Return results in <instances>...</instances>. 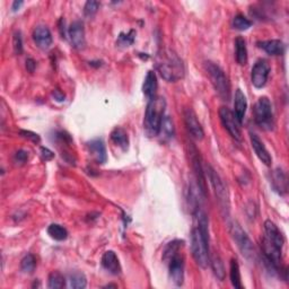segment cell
I'll list each match as a JSON object with an SVG mask.
<instances>
[{
    "mask_svg": "<svg viewBox=\"0 0 289 289\" xmlns=\"http://www.w3.org/2000/svg\"><path fill=\"white\" fill-rule=\"evenodd\" d=\"M191 252L194 261L202 269L210 264L209 233L203 232L194 225L191 232Z\"/></svg>",
    "mask_w": 289,
    "mask_h": 289,
    "instance_id": "277c9868",
    "label": "cell"
},
{
    "mask_svg": "<svg viewBox=\"0 0 289 289\" xmlns=\"http://www.w3.org/2000/svg\"><path fill=\"white\" fill-rule=\"evenodd\" d=\"M165 108H166V101H165L164 97L160 96L150 98L148 104H147L144 129L149 137L158 136L160 125H162V121L165 117Z\"/></svg>",
    "mask_w": 289,
    "mask_h": 289,
    "instance_id": "3957f363",
    "label": "cell"
},
{
    "mask_svg": "<svg viewBox=\"0 0 289 289\" xmlns=\"http://www.w3.org/2000/svg\"><path fill=\"white\" fill-rule=\"evenodd\" d=\"M184 121H186V126L189 134H190L194 139L201 140L203 136H205V131H203L200 122H199L197 118V114L194 113L192 108H187V110L184 111Z\"/></svg>",
    "mask_w": 289,
    "mask_h": 289,
    "instance_id": "4fadbf2b",
    "label": "cell"
},
{
    "mask_svg": "<svg viewBox=\"0 0 289 289\" xmlns=\"http://www.w3.org/2000/svg\"><path fill=\"white\" fill-rule=\"evenodd\" d=\"M23 2H14L13 3V7H12V9H13V12H17L18 9H20L22 6H23Z\"/></svg>",
    "mask_w": 289,
    "mask_h": 289,
    "instance_id": "60d3db41",
    "label": "cell"
},
{
    "mask_svg": "<svg viewBox=\"0 0 289 289\" xmlns=\"http://www.w3.org/2000/svg\"><path fill=\"white\" fill-rule=\"evenodd\" d=\"M285 240L281 232L271 220L264 222V236L262 240V250L264 263L270 272L279 273L283 271L282 262V248Z\"/></svg>",
    "mask_w": 289,
    "mask_h": 289,
    "instance_id": "6da1fadb",
    "label": "cell"
},
{
    "mask_svg": "<svg viewBox=\"0 0 289 289\" xmlns=\"http://www.w3.org/2000/svg\"><path fill=\"white\" fill-rule=\"evenodd\" d=\"M135 36H136V32L134 30H131L128 34H125V33H121L119 36V40H118V44L120 45H125V46H129L135 41Z\"/></svg>",
    "mask_w": 289,
    "mask_h": 289,
    "instance_id": "836d02e7",
    "label": "cell"
},
{
    "mask_svg": "<svg viewBox=\"0 0 289 289\" xmlns=\"http://www.w3.org/2000/svg\"><path fill=\"white\" fill-rule=\"evenodd\" d=\"M158 136L164 141H167V140L173 138L174 125H173V121L170 120L169 117H164V119L162 121V125H160V128H159Z\"/></svg>",
    "mask_w": 289,
    "mask_h": 289,
    "instance_id": "d4e9b609",
    "label": "cell"
},
{
    "mask_svg": "<svg viewBox=\"0 0 289 289\" xmlns=\"http://www.w3.org/2000/svg\"><path fill=\"white\" fill-rule=\"evenodd\" d=\"M190 159L192 164V168L194 170V175H196L197 184L200 188V190L202 193H207V187H206V179H205V172H203L202 165H201V158L200 155H199L197 148L194 146H191L190 149Z\"/></svg>",
    "mask_w": 289,
    "mask_h": 289,
    "instance_id": "7c38bea8",
    "label": "cell"
},
{
    "mask_svg": "<svg viewBox=\"0 0 289 289\" xmlns=\"http://www.w3.org/2000/svg\"><path fill=\"white\" fill-rule=\"evenodd\" d=\"M27 159H28V153H26L25 150H18L15 156H14V160L20 164L26 163Z\"/></svg>",
    "mask_w": 289,
    "mask_h": 289,
    "instance_id": "d590c367",
    "label": "cell"
},
{
    "mask_svg": "<svg viewBox=\"0 0 289 289\" xmlns=\"http://www.w3.org/2000/svg\"><path fill=\"white\" fill-rule=\"evenodd\" d=\"M87 148L89 153L93 156V158L95 159V162L98 164H105L107 160L106 155V148L101 139H94L89 141L87 144Z\"/></svg>",
    "mask_w": 289,
    "mask_h": 289,
    "instance_id": "e0dca14e",
    "label": "cell"
},
{
    "mask_svg": "<svg viewBox=\"0 0 289 289\" xmlns=\"http://www.w3.org/2000/svg\"><path fill=\"white\" fill-rule=\"evenodd\" d=\"M207 173H208V178H209V180H210L211 186H212V188H214L216 198H217L218 202H219L221 209L226 212H228V210H229V196H228V191H227L224 182L221 181L219 175L217 174L216 170L211 166L207 167Z\"/></svg>",
    "mask_w": 289,
    "mask_h": 289,
    "instance_id": "ba28073f",
    "label": "cell"
},
{
    "mask_svg": "<svg viewBox=\"0 0 289 289\" xmlns=\"http://www.w3.org/2000/svg\"><path fill=\"white\" fill-rule=\"evenodd\" d=\"M35 68H36V63H35V61L33 60L32 58H28L26 60V69H27V72L34 73Z\"/></svg>",
    "mask_w": 289,
    "mask_h": 289,
    "instance_id": "f35d334b",
    "label": "cell"
},
{
    "mask_svg": "<svg viewBox=\"0 0 289 289\" xmlns=\"http://www.w3.org/2000/svg\"><path fill=\"white\" fill-rule=\"evenodd\" d=\"M111 140L117 146H119L122 150H128L129 148V137H128L127 131L123 128L117 127L114 130L111 132Z\"/></svg>",
    "mask_w": 289,
    "mask_h": 289,
    "instance_id": "603a6c76",
    "label": "cell"
},
{
    "mask_svg": "<svg viewBox=\"0 0 289 289\" xmlns=\"http://www.w3.org/2000/svg\"><path fill=\"white\" fill-rule=\"evenodd\" d=\"M206 72L209 76V79L214 86L216 93L218 94L222 101H229L230 99V83L229 79L227 77L219 66L216 65L211 61H207L206 65Z\"/></svg>",
    "mask_w": 289,
    "mask_h": 289,
    "instance_id": "5b68a950",
    "label": "cell"
},
{
    "mask_svg": "<svg viewBox=\"0 0 289 289\" xmlns=\"http://www.w3.org/2000/svg\"><path fill=\"white\" fill-rule=\"evenodd\" d=\"M259 46L270 55H281L285 52V45L280 40H269L259 42Z\"/></svg>",
    "mask_w": 289,
    "mask_h": 289,
    "instance_id": "ffe728a7",
    "label": "cell"
},
{
    "mask_svg": "<svg viewBox=\"0 0 289 289\" xmlns=\"http://www.w3.org/2000/svg\"><path fill=\"white\" fill-rule=\"evenodd\" d=\"M235 55L236 61L241 66L248 64V49H246V42L242 36H239L235 40Z\"/></svg>",
    "mask_w": 289,
    "mask_h": 289,
    "instance_id": "cb8c5ba5",
    "label": "cell"
},
{
    "mask_svg": "<svg viewBox=\"0 0 289 289\" xmlns=\"http://www.w3.org/2000/svg\"><path fill=\"white\" fill-rule=\"evenodd\" d=\"M156 67L162 78L166 82L173 83L183 78L186 68L182 59L173 50L164 49L157 54Z\"/></svg>",
    "mask_w": 289,
    "mask_h": 289,
    "instance_id": "7a4b0ae2",
    "label": "cell"
},
{
    "mask_svg": "<svg viewBox=\"0 0 289 289\" xmlns=\"http://www.w3.org/2000/svg\"><path fill=\"white\" fill-rule=\"evenodd\" d=\"M169 277L177 286H182L184 281V258L180 252L175 253L167 260Z\"/></svg>",
    "mask_w": 289,
    "mask_h": 289,
    "instance_id": "30bf717a",
    "label": "cell"
},
{
    "mask_svg": "<svg viewBox=\"0 0 289 289\" xmlns=\"http://www.w3.org/2000/svg\"><path fill=\"white\" fill-rule=\"evenodd\" d=\"M36 267V259L33 254H27L21 261V269L25 273H33Z\"/></svg>",
    "mask_w": 289,
    "mask_h": 289,
    "instance_id": "4dcf8cb0",
    "label": "cell"
},
{
    "mask_svg": "<svg viewBox=\"0 0 289 289\" xmlns=\"http://www.w3.org/2000/svg\"><path fill=\"white\" fill-rule=\"evenodd\" d=\"M99 8V3L94 2V0H89L86 4H85L84 7V14L86 17H93L97 13Z\"/></svg>",
    "mask_w": 289,
    "mask_h": 289,
    "instance_id": "d6a6232c",
    "label": "cell"
},
{
    "mask_svg": "<svg viewBox=\"0 0 289 289\" xmlns=\"http://www.w3.org/2000/svg\"><path fill=\"white\" fill-rule=\"evenodd\" d=\"M33 40H34L36 46H39L42 50H46L52 44V34L48 27L40 25L35 27L34 32H33Z\"/></svg>",
    "mask_w": 289,
    "mask_h": 289,
    "instance_id": "9a60e30c",
    "label": "cell"
},
{
    "mask_svg": "<svg viewBox=\"0 0 289 289\" xmlns=\"http://www.w3.org/2000/svg\"><path fill=\"white\" fill-rule=\"evenodd\" d=\"M250 138H251V145H252V148L254 149V153L257 154L258 158L261 160L264 165L270 166V165H271V163H272L271 155L269 154L268 149L265 148V146L262 143V140L260 139L255 134H251Z\"/></svg>",
    "mask_w": 289,
    "mask_h": 289,
    "instance_id": "2e32d148",
    "label": "cell"
},
{
    "mask_svg": "<svg viewBox=\"0 0 289 289\" xmlns=\"http://www.w3.org/2000/svg\"><path fill=\"white\" fill-rule=\"evenodd\" d=\"M210 264L212 268V271H214L215 276L217 279H219L220 281H222L225 279V267L224 263H222L221 259L219 257H214L210 259Z\"/></svg>",
    "mask_w": 289,
    "mask_h": 289,
    "instance_id": "f546056e",
    "label": "cell"
},
{
    "mask_svg": "<svg viewBox=\"0 0 289 289\" xmlns=\"http://www.w3.org/2000/svg\"><path fill=\"white\" fill-rule=\"evenodd\" d=\"M41 156H42V158H43L44 160H50V159L53 158L54 154L52 153L50 149L45 148V147H42V148H41Z\"/></svg>",
    "mask_w": 289,
    "mask_h": 289,
    "instance_id": "74e56055",
    "label": "cell"
},
{
    "mask_svg": "<svg viewBox=\"0 0 289 289\" xmlns=\"http://www.w3.org/2000/svg\"><path fill=\"white\" fill-rule=\"evenodd\" d=\"M48 234L55 241H65L68 238V230L59 224H51L48 227Z\"/></svg>",
    "mask_w": 289,
    "mask_h": 289,
    "instance_id": "484cf974",
    "label": "cell"
},
{
    "mask_svg": "<svg viewBox=\"0 0 289 289\" xmlns=\"http://www.w3.org/2000/svg\"><path fill=\"white\" fill-rule=\"evenodd\" d=\"M230 282L235 288H243L241 282V271H240V265L235 259H232L230 261V271H229Z\"/></svg>",
    "mask_w": 289,
    "mask_h": 289,
    "instance_id": "4316f807",
    "label": "cell"
},
{
    "mask_svg": "<svg viewBox=\"0 0 289 289\" xmlns=\"http://www.w3.org/2000/svg\"><path fill=\"white\" fill-rule=\"evenodd\" d=\"M270 72V65L268 61L265 60H259L255 63L252 68V74H251V80L255 88H262L265 86V84L268 82Z\"/></svg>",
    "mask_w": 289,
    "mask_h": 289,
    "instance_id": "8fae6325",
    "label": "cell"
},
{
    "mask_svg": "<svg viewBox=\"0 0 289 289\" xmlns=\"http://www.w3.org/2000/svg\"><path fill=\"white\" fill-rule=\"evenodd\" d=\"M272 187L279 194H285L287 193L288 189V181L286 174L283 173L281 169H276L272 173Z\"/></svg>",
    "mask_w": 289,
    "mask_h": 289,
    "instance_id": "7402d4cb",
    "label": "cell"
},
{
    "mask_svg": "<svg viewBox=\"0 0 289 289\" xmlns=\"http://www.w3.org/2000/svg\"><path fill=\"white\" fill-rule=\"evenodd\" d=\"M13 45H14V51H15L16 54L23 53V39L21 32H16L15 34H14Z\"/></svg>",
    "mask_w": 289,
    "mask_h": 289,
    "instance_id": "e575fe53",
    "label": "cell"
},
{
    "mask_svg": "<svg viewBox=\"0 0 289 289\" xmlns=\"http://www.w3.org/2000/svg\"><path fill=\"white\" fill-rule=\"evenodd\" d=\"M234 114L236 117V119L240 122V125H242V122L244 120L246 108H248V101H246V97L244 95V93L241 91V89H236L235 92V97H234Z\"/></svg>",
    "mask_w": 289,
    "mask_h": 289,
    "instance_id": "d6986e66",
    "label": "cell"
},
{
    "mask_svg": "<svg viewBox=\"0 0 289 289\" xmlns=\"http://www.w3.org/2000/svg\"><path fill=\"white\" fill-rule=\"evenodd\" d=\"M229 229L232 238L235 241V243L238 245V248L240 249L242 254H243L246 259L253 260L255 258V251L253 243L251 242L248 234L245 233L243 228H242L236 221L232 222Z\"/></svg>",
    "mask_w": 289,
    "mask_h": 289,
    "instance_id": "52a82bcc",
    "label": "cell"
},
{
    "mask_svg": "<svg viewBox=\"0 0 289 289\" xmlns=\"http://www.w3.org/2000/svg\"><path fill=\"white\" fill-rule=\"evenodd\" d=\"M52 95H53L55 101H58V102H64L65 101V94L61 93L59 89H54L53 93H52Z\"/></svg>",
    "mask_w": 289,
    "mask_h": 289,
    "instance_id": "ab89813d",
    "label": "cell"
},
{
    "mask_svg": "<svg viewBox=\"0 0 289 289\" xmlns=\"http://www.w3.org/2000/svg\"><path fill=\"white\" fill-rule=\"evenodd\" d=\"M66 286L65 277L59 271H53L50 273L48 287L51 289H61Z\"/></svg>",
    "mask_w": 289,
    "mask_h": 289,
    "instance_id": "f1b7e54d",
    "label": "cell"
},
{
    "mask_svg": "<svg viewBox=\"0 0 289 289\" xmlns=\"http://www.w3.org/2000/svg\"><path fill=\"white\" fill-rule=\"evenodd\" d=\"M21 136L22 137H24V138H27V139H30L32 141H34V143H40V137L39 135H36L34 134V132H32V131H26V130H22L21 132Z\"/></svg>",
    "mask_w": 289,
    "mask_h": 289,
    "instance_id": "8d00e7d4",
    "label": "cell"
},
{
    "mask_svg": "<svg viewBox=\"0 0 289 289\" xmlns=\"http://www.w3.org/2000/svg\"><path fill=\"white\" fill-rule=\"evenodd\" d=\"M68 35L75 49L82 50L85 48V45H86V39H85V28L83 22H74L69 27Z\"/></svg>",
    "mask_w": 289,
    "mask_h": 289,
    "instance_id": "5bb4252c",
    "label": "cell"
},
{
    "mask_svg": "<svg viewBox=\"0 0 289 289\" xmlns=\"http://www.w3.org/2000/svg\"><path fill=\"white\" fill-rule=\"evenodd\" d=\"M103 268L112 274H119L121 272V265L119 258L113 251H106L102 257Z\"/></svg>",
    "mask_w": 289,
    "mask_h": 289,
    "instance_id": "ac0fdd59",
    "label": "cell"
},
{
    "mask_svg": "<svg viewBox=\"0 0 289 289\" xmlns=\"http://www.w3.org/2000/svg\"><path fill=\"white\" fill-rule=\"evenodd\" d=\"M68 286L74 289H84L87 286V280L85 274L80 272H75L70 274L68 279Z\"/></svg>",
    "mask_w": 289,
    "mask_h": 289,
    "instance_id": "83f0119b",
    "label": "cell"
},
{
    "mask_svg": "<svg viewBox=\"0 0 289 289\" xmlns=\"http://www.w3.org/2000/svg\"><path fill=\"white\" fill-rule=\"evenodd\" d=\"M219 118L222 126H224L227 132L232 136V138L241 141L242 140V132L240 128L241 125L238 119H236L234 112H232L228 107H220Z\"/></svg>",
    "mask_w": 289,
    "mask_h": 289,
    "instance_id": "9c48e42d",
    "label": "cell"
},
{
    "mask_svg": "<svg viewBox=\"0 0 289 289\" xmlns=\"http://www.w3.org/2000/svg\"><path fill=\"white\" fill-rule=\"evenodd\" d=\"M253 113H254V121L260 128H262L264 130L273 129L274 122H273L272 105L268 97L262 96L258 99L254 105Z\"/></svg>",
    "mask_w": 289,
    "mask_h": 289,
    "instance_id": "8992f818",
    "label": "cell"
},
{
    "mask_svg": "<svg viewBox=\"0 0 289 289\" xmlns=\"http://www.w3.org/2000/svg\"><path fill=\"white\" fill-rule=\"evenodd\" d=\"M157 76L154 72H148L145 78V82L143 85V92L145 95L148 97L149 99L156 96V91H157Z\"/></svg>",
    "mask_w": 289,
    "mask_h": 289,
    "instance_id": "44dd1931",
    "label": "cell"
},
{
    "mask_svg": "<svg viewBox=\"0 0 289 289\" xmlns=\"http://www.w3.org/2000/svg\"><path fill=\"white\" fill-rule=\"evenodd\" d=\"M252 26V22L250 20H248L244 15H242V14H239V15H236L233 20V27L235 30H239V31H246L249 30V28Z\"/></svg>",
    "mask_w": 289,
    "mask_h": 289,
    "instance_id": "1f68e13d",
    "label": "cell"
}]
</instances>
